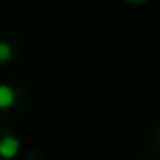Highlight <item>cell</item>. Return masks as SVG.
Returning a JSON list of instances; mask_svg holds the SVG:
<instances>
[{
	"label": "cell",
	"mask_w": 160,
	"mask_h": 160,
	"mask_svg": "<svg viewBox=\"0 0 160 160\" xmlns=\"http://www.w3.org/2000/svg\"><path fill=\"white\" fill-rule=\"evenodd\" d=\"M18 148H20V142L14 136H4L0 140V156L2 158H14L18 154Z\"/></svg>",
	"instance_id": "obj_1"
},
{
	"label": "cell",
	"mask_w": 160,
	"mask_h": 160,
	"mask_svg": "<svg viewBox=\"0 0 160 160\" xmlns=\"http://www.w3.org/2000/svg\"><path fill=\"white\" fill-rule=\"evenodd\" d=\"M14 89L8 85H0V109H6L14 103Z\"/></svg>",
	"instance_id": "obj_2"
},
{
	"label": "cell",
	"mask_w": 160,
	"mask_h": 160,
	"mask_svg": "<svg viewBox=\"0 0 160 160\" xmlns=\"http://www.w3.org/2000/svg\"><path fill=\"white\" fill-rule=\"evenodd\" d=\"M10 59H12V47L6 41H0V65L8 63Z\"/></svg>",
	"instance_id": "obj_3"
},
{
	"label": "cell",
	"mask_w": 160,
	"mask_h": 160,
	"mask_svg": "<svg viewBox=\"0 0 160 160\" xmlns=\"http://www.w3.org/2000/svg\"><path fill=\"white\" fill-rule=\"evenodd\" d=\"M126 2H130V4H144V2H148V0H126Z\"/></svg>",
	"instance_id": "obj_4"
}]
</instances>
